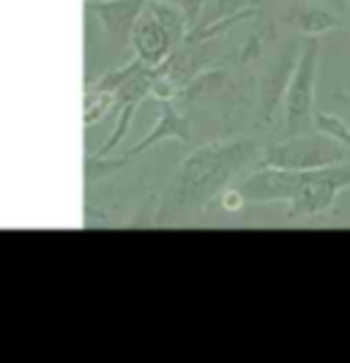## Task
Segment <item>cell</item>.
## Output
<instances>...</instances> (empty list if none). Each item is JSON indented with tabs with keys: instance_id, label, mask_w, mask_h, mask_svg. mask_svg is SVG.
I'll use <instances>...</instances> for the list:
<instances>
[{
	"instance_id": "cell-1",
	"label": "cell",
	"mask_w": 350,
	"mask_h": 363,
	"mask_svg": "<svg viewBox=\"0 0 350 363\" xmlns=\"http://www.w3.org/2000/svg\"><path fill=\"white\" fill-rule=\"evenodd\" d=\"M260 156L263 147L255 140H217L192 150L167 186L156 213V224L162 227L219 197L244 167H249L252 162L260 164Z\"/></svg>"
},
{
	"instance_id": "cell-2",
	"label": "cell",
	"mask_w": 350,
	"mask_h": 363,
	"mask_svg": "<svg viewBox=\"0 0 350 363\" xmlns=\"http://www.w3.org/2000/svg\"><path fill=\"white\" fill-rule=\"evenodd\" d=\"M345 189H350L348 162L320 169L260 167L241 183L246 202H288V218H312L332 211Z\"/></svg>"
},
{
	"instance_id": "cell-3",
	"label": "cell",
	"mask_w": 350,
	"mask_h": 363,
	"mask_svg": "<svg viewBox=\"0 0 350 363\" xmlns=\"http://www.w3.org/2000/svg\"><path fill=\"white\" fill-rule=\"evenodd\" d=\"M320 36L304 41L295 69L288 79V88L282 96V112H285V134H304L315 128V82H317V63H320Z\"/></svg>"
},
{
	"instance_id": "cell-4",
	"label": "cell",
	"mask_w": 350,
	"mask_h": 363,
	"mask_svg": "<svg viewBox=\"0 0 350 363\" xmlns=\"http://www.w3.org/2000/svg\"><path fill=\"white\" fill-rule=\"evenodd\" d=\"M350 159V147L337 143L323 131H304L293 134L282 143L263 147L260 167H279V169H320Z\"/></svg>"
},
{
	"instance_id": "cell-5",
	"label": "cell",
	"mask_w": 350,
	"mask_h": 363,
	"mask_svg": "<svg viewBox=\"0 0 350 363\" xmlns=\"http://www.w3.org/2000/svg\"><path fill=\"white\" fill-rule=\"evenodd\" d=\"M129 47L134 50V57H140L143 63H148V66H162L181 44H178V38L170 33V28H167L165 22L159 19V14L146 3L143 14L134 22Z\"/></svg>"
},
{
	"instance_id": "cell-6",
	"label": "cell",
	"mask_w": 350,
	"mask_h": 363,
	"mask_svg": "<svg viewBox=\"0 0 350 363\" xmlns=\"http://www.w3.org/2000/svg\"><path fill=\"white\" fill-rule=\"evenodd\" d=\"M156 107H159L156 126L151 128L137 145L129 147V153H126L124 159H118L121 167L129 162V159H134V156H140L143 150L159 145V143H165V140L184 143V145L186 143H192V121H189V115H186V112H181V107L175 104V99H159V101H156Z\"/></svg>"
},
{
	"instance_id": "cell-7",
	"label": "cell",
	"mask_w": 350,
	"mask_h": 363,
	"mask_svg": "<svg viewBox=\"0 0 350 363\" xmlns=\"http://www.w3.org/2000/svg\"><path fill=\"white\" fill-rule=\"evenodd\" d=\"M148 0H85V11L115 44H131L134 22L143 14Z\"/></svg>"
},
{
	"instance_id": "cell-8",
	"label": "cell",
	"mask_w": 350,
	"mask_h": 363,
	"mask_svg": "<svg viewBox=\"0 0 350 363\" xmlns=\"http://www.w3.org/2000/svg\"><path fill=\"white\" fill-rule=\"evenodd\" d=\"M285 22L293 30L304 33L307 38H312L326 36L329 30H334L339 25V17L334 11H329V9H323V6H295L293 11L285 17Z\"/></svg>"
},
{
	"instance_id": "cell-9",
	"label": "cell",
	"mask_w": 350,
	"mask_h": 363,
	"mask_svg": "<svg viewBox=\"0 0 350 363\" xmlns=\"http://www.w3.org/2000/svg\"><path fill=\"white\" fill-rule=\"evenodd\" d=\"M227 85V72L224 69H208V72H200L184 91L178 93V101L181 104H189V107H200L205 101L217 99Z\"/></svg>"
},
{
	"instance_id": "cell-10",
	"label": "cell",
	"mask_w": 350,
	"mask_h": 363,
	"mask_svg": "<svg viewBox=\"0 0 350 363\" xmlns=\"http://www.w3.org/2000/svg\"><path fill=\"white\" fill-rule=\"evenodd\" d=\"M246 9H252V0H211L203 9V14L197 17V22L192 25V30L208 28V25H214V22H219V19L236 17V14L246 11Z\"/></svg>"
},
{
	"instance_id": "cell-11",
	"label": "cell",
	"mask_w": 350,
	"mask_h": 363,
	"mask_svg": "<svg viewBox=\"0 0 350 363\" xmlns=\"http://www.w3.org/2000/svg\"><path fill=\"white\" fill-rule=\"evenodd\" d=\"M110 109H115V93L88 88V91H85V101H82V126L99 123Z\"/></svg>"
},
{
	"instance_id": "cell-12",
	"label": "cell",
	"mask_w": 350,
	"mask_h": 363,
	"mask_svg": "<svg viewBox=\"0 0 350 363\" xmlns=\"http://www.w3.org/2000/svg\"><path fill=\"white\" fill-rule=\"evenodd\" d=\"M315 128L323 131V134H329V137H334L337 143H342V145L350 147V126L345 123V118L317 109V112H315Z\"/></svg>"
},
{
	"instance_id": "cell-13",
	"label": "cell",
	"mask_w": 350,
	"mask_h": 363,
	"mask_svg": "<svg viewBox=\"0 0 350 363\" xmlns=\"http://www.w3.org/2000/svg\"><path fill=\"white\" fill-rule=\"evenodd\" d=\"M244 202H246V197H244L241 186H227L219 194V205L224 211H239V208H244Z\"/></svg>"
},
{
	"instance_id": "cell-14",
	"label": "cell",
	"mask_w": 350,
	"mask_h": 363,
	"mask_svg": "<svg viewBox=\"0 0 350 363\" xmlns=\"http://www.w3.org/2000/svg\"><path fill=\"white\" fill-rule=\"evenodd\" d=\"M181 9H184V14H186V19H189V30H192V25L197 22V17L203 14V9L211 3V0H175Z\"/></svg>"
},
{
	"instance_id": "cell-15",
	"label": "cell",
	"mask_w": 350,
	"mask_h": 363,
	"mask_svg": "<svg viewBox=\"0 0 350 363\" xmlns=\"http://www.w3.org/2000/svg\"><path fill=\"white\" fill-rule=\"evenodd\" d=\"M339 3H348V0H339Z\"/></svg>"
},
{
	"instance_id": "cell-16",
	"label": "cell",
	"mask_w": 350,
	"mask_h": 363,
	"mask_svg": "<svg viewBox=\"0 0 350 363\" xmlns=\"http://www.w3.org/2000/svg\"><path fill=\"white\" fill-rule=\"evenodd\" d=\"M173 3H175V0H173Z\"/></svg>"
}]
</instances>
